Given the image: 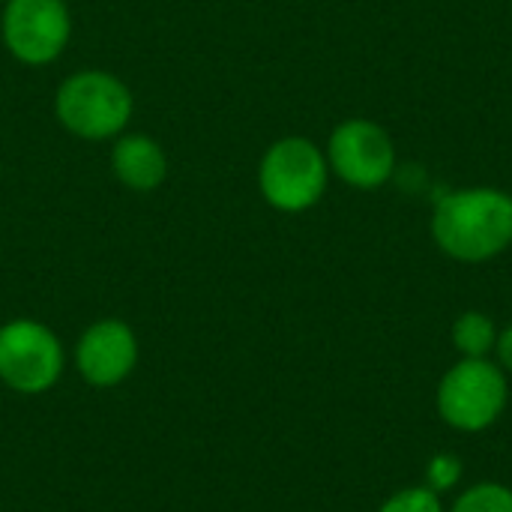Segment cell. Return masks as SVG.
Wrapping results in <instances>:
<instances>
[{
  "instance_id": "1",
  "label": "cell",
  "mask_w": 512,
  "mask_h": 512,
  "mask_svg": "<svg viewBox=\"0 0 512 512\" xmlns=\"http://www.w3.org/2000/svg\"><path fill=\"white\" fill-rule=\"evenodd\" d=\"M435 246L462 264H483L512 246V195L498 186L450 189L432 210Z\"/></svg>"
},
{
  "instance_id": "2",
  "label": "cell",
  "mask_w": 512,
  "mask_h": 512,
  "mask_svg": "<svg viewBox=\"0 0 512 512\" xmlns=\"http://www.w3.org/2000/svg\"><path fill=\"white\" fill-rule=\"evenodd\" d=\"M135 114L129 84L108 69H78L54 90L57 123L81 141H114Z\"/></svg>"
},
{
  "instance_id": "3",
  "label": "cell",
  "mask_w": 512,
  "mask_h": 512,
  "mask_svg": "<svg viewBox=\"0 0 512 512\" xmlns=\"http://www.w3.org/2000/svg\"><path fill=\"white\" fill-rule=\"evenodd\" d=\"M330 162L318 141L306 135L276 138L258 162V192L279 213L312 210L330 186Z\"/></svg>"
},
{
  "instance_id": "4",
  "label": "cell",
  "mask_w": 512,
  "mask_h": 512,
  "mask_svg": "<svg viewBox=\"0 0 512 512\" xmlns=\"http://www.w3.org/2000/svg\"><path fill=\"white\" fill-rule=\"evenodd\" d=\"M507 372L489 357H462L438 384V414L459 432H483L507 408Z\"/></svg>"
},
{
  "instance_id": "5",
  "label": "cell",
  "mask_w": 512,
  "mask_h": 512,
  "mask_svg": "<svg viewBox=\"0 0 512 512\" xmlns=\"http://www.w3.org/2000/svg\"><path fill=\"white\" fill-rule=\"evenodd\" d=\"M66 369L60 336L36 318H12L0 324V381L21 393H48Z\"/></svg>"
},
{
  "instance_id": "6",
  "label": "cell",
  "mask_w": 512,
  "mask_h": 512,
  "mask_svg": "<svg viewBox=\"0 0 512 512\" xmlns=\"http://www.w3.org/2000/svg\"><path fill=\"white\" fill-rule=\"evenodd\" d=\"M324 153L330 162V174L339 177L345 186L363 192L387 186L399 168L393 135L369 117L342 120L330 132Z\"/></svg>"
},
{
  "instance_id": "7",
  "label": "cell",
  "mask_w": 512,
  "mask_h": 512,
  "mask_svg": "<svg viewBox=\"0 0 512 512\" xmlns=\"http://www.w3.org/2000/svg\"><path fill=\"white\" fill-rule=\"evenodd\" d=\"M0 39L18 63L48 66L72 42V9L66 0H6L0 9Z\"/></svg>"
},
{
  "instance_id": "8",
  "label": "cell",
  "mask_w": 512,
  "mask_h": 512,
  "mask_svg": "<svg viewBox=\"0 0 512 512\" xmlns=\"http://www.w3.org/2000/svg\"><path fill=\"white\" fill-rule=\"evenodd\" d=\"M138 366V336L120 318L93 321L75 345V369L90 387H117Z\"/></svg>"
},
{
  "instance_id": "9",
  "label": "cell",
  "mask_w": 512,
  "mask_h": 512,
  "mask_svg": "<svg viewBox=\"0 0 512 512\" xmlns=\"http://www.w3.org/2000/svg\"><path fill=\"white\" fill-rule=\"evenodd\" d=\"M108 165L111 174L120 186H126L129 192H156L171 171L168 153L165 147L144 132H123L111 141V153H108Z\"/></svg>"
},
{
  "instance_id": "10",
  "label": "cell",
  "mask_w": 512,
  "mask_h": 512,
  "mask_svg": "<svg viewBox=\"0 0 512 512\" xmlns=\"http://www.w3.org/2000/svg\"><path fill=\"white\" fill-rule=\"evenodd\" d=\"M453 345L462 357L483 360L495 351L498 345V327L486 312H462L453 324Z\"/></svg>"
},
{
  "instance_id": "11",
  "label": "cell",
  "mask_w": 512,
  "mask_h": 512,
  "mask_svg": "<svg viewBox=\"0 0 512 512\" xmlns=\"http://www.w3.org/2000/svg\"><path fill=\"white\" fill-rule=\"evenodd\" d=\"M450 512H512V489L501 483H477L456 498Z\"/></svg>"
},
{
  "instance_id": "12",
  "label": "cell",
  "mask_w": 512,
  "mask_h": 512,
  "mask_svg": "<svg viewBox=\"0 0 512 512\" xmlns=\"http://www.w3.org/2000/svg\"><path fill=\"white\" fill-rule=\"evenodd\" d=\"M462 459L453 453H438L432 456V462L426 465V489H432L435 495H447L462 483Z\"/></svg>"
},
{
  "instance_id": "13",
  "label": "cell",
  "mask_w": 512,
  "mask_h": 512,
  "mask_svg": "<svg viewBox=\"0 0 512 512\" xmlns=\"http://www.w3.org/2000/svg\"><path fill=\"white\" fill-rule=\"evenodd\" d=\"M381 512H447L444 510V501L441 495H435L432 489L426 486H411V489H402L396 495H390L384 501Z\"/></svg>"
},
{
  "instance_id": "14",
  "label": "cell",
  "mask_w": 512,
  "mask_h": 512,
  "mask_svg": "<svg viewBox=\"0 0 512 512\" xmlns=\"http://www.w3.org/2000/svg\"><path fill=\"white\" fill-rule=\"evenodd\" d=\"M495 354H498V366H501L504 372H512V324H507L504 330H498Z\"/></svg>"
},
{
  "instance_id": "15",
  "label": "cell",
  "mask_w": 512,
  "mask_h": 512,
  "mask_svg": "<svg viewBox=\"0 0 512 512\" xmlns=\"http://www.w3.org/2000/svg\"><path fill=\"white\" fill-rule=\"evenodd\" d=\"M0 3H6V0H0Z\"/></svg>"
}]
</instances>
